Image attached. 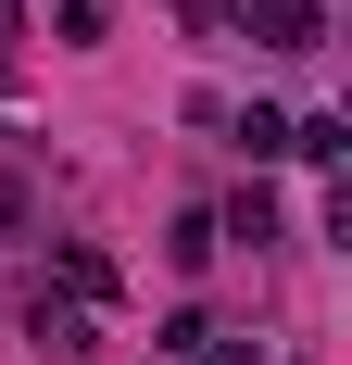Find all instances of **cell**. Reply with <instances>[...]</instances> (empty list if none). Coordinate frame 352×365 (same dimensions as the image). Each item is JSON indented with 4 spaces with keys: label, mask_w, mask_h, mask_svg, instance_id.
Returning <instances> with one entry per match:
<instances>
[{
    "label": "cell",
    "mask_w": 352,
    "mask_h": 365,
    "mask_svg": "<svg viewBox=\"0 0 352 365\" xmlns=\"http://www.w3.org/2000/svg\"><path fill=\"white\" fill-rule=\"evenodd\" d=\"M202 26H252L264 51H327V0H202Z\"/></svg>",
    "instance_id": "1"
},
{
    "label": "cell",
    "mask_w": 352,
    "mask_h": 365,
    "mask_svg": "<svg viewBox=\"0 0 352 365\" xmlns=\"http://www.w3.org/2000/svg\"><path fill=\"white\" fill-rule=\"evenodd\" d=\"M26 340L51 365H76V353H88V302H26Z\"/></svg>",
    "instance_id": "2"
},
{
    "label": "cell",
    "mask_w": 352,
    "mask_h": 365,
    "mask_svg": "<svg viewBox=\"0 0 352 365\" xmlns=\"http://www.w3.org/2000/svg\"><path fill=\"white\" fill-rule=\"evenodd\" d=\"M340 151H352V126H340V113H289V164H315V177H327Z\"/></svg>",
    "instance_id": "3"
},
{
    "label": "cell",
    "mask_w": 352,
    "mask_h": 365,
    "mask_svg": "<svg viewBox=\"0 0 352 365\" xmlns=\"http://www.w3.org/2000/svg\"><path fill=\"white\" fill-rule=\"evenodd\" d=\"M227 126H239V151H252V164H289V113H277V101H252V113H227Z\"/></svg>",
    "instance_id": "4"
},
{
    "label": "cell",
    "mask_w": 352,
    "mask_h": 365,
    "mask_svg": "<svg viewBox=\"0 0 352 365\" xmlns=\"http://www.w3.org/2000/svg\"><path fill=\"white\" fill-rule=\"evenodd\" d=\"M63 290H76V302H113V252H88V240H63Z\"/></svg>",
    "instance_id": "5"
},
{
    "label": "cell",
    "mask_w": 352,
    "mask_h": 365,
    "mask_svg": "<svg viewBox=\"0 0 352 365\" xmlns=\"http://www.w3.org/2000/svg\"><path fill=\"white\" fill-rule=\"evenodd\" d=\"M164 252H176V277H202V264L227 252V240H214V215H176V240H164Z\"/></svg>",
    "instance_id": "6"
},
{
    "label": "cell",
    "mask_w": 352,
    "mask_h": 365,
    "mask_svg": "<svg viewBox=\"0 0 352 365\" xmlns=\"http://www.w3.org/2000/svg\"><path fill=\"white\" fill-rule=\"evenodd\" d=\"M101 26H113V0H63V51H101Z\"/></svg>",
    "instance_id": "7"
},
{
    "label": "cell",
    "mask_w": 352,
    "mask_h": 365,
    "mask_svg": "<svg viewBox=\"0 0 352 365\" xmlns=\"http://www.w3.org/2000/svg\"><path fill=\"white\" fill-rule=\"evenodd\" d=\"M189 365H264V340H202Z\"/></svg>",
    "instance_id": "8"
},
{
    "label": "cell",
    "mask_w": 352,
    "mask_h": 365,
    "mask_svg": "<svg viewBox=\"0 0 352 365\" xmlns=\"http://www.w3.org/2000/svg\"><path fill=\"white\" fill-rule=\"evenodd\" d=\"M13 227H26V177H0V240H13Z\"/></svg>",
    "instance_id": "9"
},
{
    "label": "cell",
    "mask_w": 352,
    "mask_h": 365,
    "mask_svg": "<svg viewBox=\"0 0 352 365\" xmlns=\"http://www.w3.org/2000/svg\"><path fill=\"white\" fill-rule=\"evenodd\" d=\"M13 13H26V0H0V26H13Z\"/></svg>",
    "instance_id": "10"
},
{
    "label": "cell",
    "mask_w": 352,
    "mask_h": 365,
    "mask_svg": "<svg viewBox=\"0 0 352 365\" xmlns=\"http://www.w3.org/2000/svg\"><path fill=\"white\" fill-rule=\"evenodd\" d=\"M0 88H13V51H0Z\"/></svg>",
    "instance_id": "11"
}]
</instances>
